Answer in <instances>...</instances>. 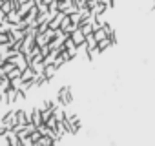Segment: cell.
Here are the masks:
<instances>
[{
  "mask_svg": "<svg viewBox=\"0 0 155 146\" xmlns=\"http://www.w3.org/2000/svg\"><path fill=\"white\" fill-rule=\"evenodd\" d=\"M20 146H35V142L31 141V137H24L20 141Z\"/></svg>",
  "mask_w": 155,
  "mask_h": 146,
  "instance_id": "cell-1",
  "label": "cell"
}]
</instances>
